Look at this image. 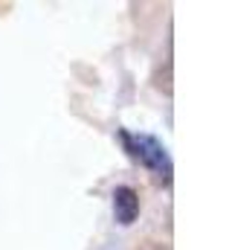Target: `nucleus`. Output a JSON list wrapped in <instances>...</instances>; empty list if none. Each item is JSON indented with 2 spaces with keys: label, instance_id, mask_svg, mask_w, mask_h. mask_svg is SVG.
<instances>
[{
  "label": "nucleus",
  "instance_id": "nucleus-1",
  "mask_svg": "<svg viewBox=\"0 0 232 250\" xmlns=\"http://www.w3.org/2000/svg\"><path fill=\"white\" fill-rule=\"evenodd\" d=\"M119 140H122V146H125V151L142 166V169H148L151 175H154V181L157 184H163V187H169L172 184V157H169V151H166V146L157 140V137H151V134H134V131H119Z\"/></svg>",
  "mask_w": 232,
  "mask_h": 250
},
{
  "label": "nucleus",
  "instance_id": "nucleus-2",
  "mask_svg": "<svg viewBox=\"0 0 232 250\" xmlns=\"http://www.w3.org/2000/svg\"><path fill=\"white\" fill-rule=\"evenodd\" d=\"M114 215L122 227L136 221V215H139V195H136V189H131V187L114 189Z\"/></svg>",
  "mask_w": 232,
  "mask_h": 250
}]
</instances>
